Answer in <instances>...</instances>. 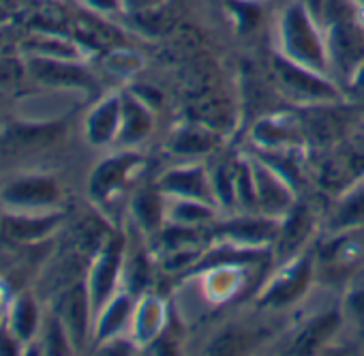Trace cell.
I'll use <instances>...</instances> for the list:
<instances>
[{
	"instance_id": "obj_1",
	"label": "cell",
	"mask_w": 364,
	"mask_h": 356,
	"mask_svg": "<svg viewBox=\"0 0 364 356\" xmlns=\"http://www.w3.org/2000/svg\"><path fill=\"white\" fill-rule=\"evenodd\" d=\"M281 35L289 58L313 69L323 67V48L315 33L313 20L302 3L287 7L281 20Z\"/></svg>"
},
{
	"instance_id": "obj_2",
	"label": "cell",
	"mask_w": 364,
	"mask_h": 356,
	"mask_svg": "<svg viewBox=\"0 0 364 356\" xmlns=\"http://www.w3.org/2000/svg\"><path fill=\"white\" fill-rule=\"evenodd\" d=\"M58 185L48 176H24L9 183L0 192V202L16 213H28L39 209H50L58 202Z\"/></svg>"
},
{
	"instance_id": "obj_3",
	"label": "cell",
	"mask_w": 364,
	"mask_h": 356,
	"mask_svg": "<svg viewBox=\"0 0 364 356\" xmlns=\"http://www.w3.org/2000/svg\"><path fill=\"white\" fill-rule=\"evenodd\" d=\"M90 307H92L90 294L82 283L71 286L67 292H63L58 296L56 318L60 320V324H63V328H65V333L73 345H82V341H84Z\"/></svg>"
},
{
	"instance_id": "obj_4",
	"label": "cell",
	"mask_w": 364,
	"mask_h": 356,
	"mask_svg": "<svg viewBox=\"0 0 364 356\" xmlns=\"http://www.w3.org/2000/svg\"><path fill=\"white\" fill-rule=\"evenodd\" d=\"M26 71H31V75L46 86H92L90 75L82 67L65 63L63 58L33 56L26 63Z\"/></svg>"
},
{
	"instance_id": "obj_5",
	"label": "cell",
	"mask_w": 364,
	"mask_h": 356,
	"mask_svg": "<svg viewBox=\"0 0 364 356\" xmlns=\"http://www.w3.org/2000/svg\"><path fill=\"white\" fill-rule=\"evenodd\" d=\"M328 48L332 61L345 71L364 58V35L351 20L347 18L334 20L330 26Z\"/></svg>"
},
{
	"instance_id": "obj_6",
	"label": "cell",
	"mask_w": 364,
	"mask_h": 356,
	"mask_svg": "<svg viewBox=\"0 0 364 356\" xmlns=\"http://www.w3.org/2000/svg\"><path fill=\"white\" fill-rule=\"evenodd\" d=\"M63 221L60 213L54 215H26V213H14L3 219V234L7 241L14 243H37L46 239L58 224Z\"/></svg>"
},
{
	"instance_id": "obj_7",
	"label": "cell",
	"mask_w": 364,
	"mask_h": 356,
	"mask_svg": "<svg viewBox=\"0 0 364 356\" xmlns=\"http://www.w3.org/2000/svg\"><path fill=\"white\" fill-rule=\"evenodd\" d=\"M118 266H120V245L118 243H109L95 260L92 268H90V281H88V294H90V305L97 311L105 298L109 296L116 275H118Z\"/></svg>"
},
{
	"instance_id": "obj_8",
	"label": "cell",
	"mask_w": 364,
	"mask_h": 356,
	"mask_svg": "<svg viewBox=\"0 0 364 356\" xmlns=\"http://www.w3.org/2000/svg\"><path fill=\"white\" fill-rule=\"evenodd\" d=\"M137 157L133 155H120V157H112L105 163H101L90 178V192L97 200H105L107 196H112V192H116L129 174V169L133 167Z\"/></svg>"
},
{
	"instance_id": "obj_9",
	"label": "cell",
	"mask_w": 364,
	"mask_h": 356,
	"mask_svg": "<svg viewBox=\"0 0 364 356\" xmlns=\"http://www.w3.org/2000/svg\"><path fill=\"white\" fill-rule=\"evenodd\" d=\"M7 328L11 330V335L20 343H26V341H31L37 335V328H39V307H37L33 294H20L11 303Z\"/></svg>"
},
{
	"instance_id": "obj_10",
	"label": "cell",
	"mask_w": 364,
	"mask_h": 356,
	"mask_svg": "<svg viewBox=\"0 0 364 356\" xmlns=\"http://www.w3.org/2000/svg\"><path fill=\"white\" fill-rule=\"evenodd\" d=\"M118 122H120V101L105 99L90 112L86 120V135L92 144H105L118 131Z\"/></svg>"
},
{
	"instance_id": "obj_11",
	"label": "cell",
	"mask_w": 364,
	"mask_h": 356,
	"mask_svg": "<svg viewBox=\"0 0 364 356\" xmlns=\"http://www.w3.org/2000/svg\"><path fill=\"white\" fill-rule=\"evenodd\" d=\"M274 71L281 78L283 86L289 88L291 93H296L298 97H313V99H317V97H332V93H330L332 88L330 86H326L319 80L311 78V73L294 69V65H289V63H285L281 58L274 61Z\"/></svg>"
},
{
	"instance_id": "obj_12",
	"label": "cell",
	"mask_w": 364,
	"mask_h": 356,
	"mask_svg": "<svg viewBox=\"0 0 364 356\" xmlns=\"http://www.w3.org/2000/svg\"><path fill=\"white\" fill-rule=\"evenodd\" d=\"M120 120H122V140H137L150 127L148 114L141 110V105H137L131 99L122 101V105H120Z\"/></svg>"
},
{
	"instance_id": "obj_13",
	"label": "cell",
	"mask_w": 364,
	"mask_h": 356,
	"mask_svg": "<svg viewBox=\"0 0 364 356\" xmlns=\"http://www.w3.org/2000/svg\"><path fill=\"white\" fill-rule=\"evenodd\" d=\"M58 127H54V125H46V127H35V125H20V127H16L14 129V142L16 144H20V146H31V148H35V146H43V144H50V142H54L56 140V135H58Z\"/></svg>"
},
{
	"instance_id": "obj_14",
	"label": "cell",
	"mask_w": 364,
	"mask_h": 356,
	"mask_svg": "<svg viewBox=\"0 0 364 356\" xmlns=\"http://www.w3.org/2000/svg\"><path fill=\"white\" fill-rule=\"evenodd\" d=\"M127 311H129V300H127L124 296L116 298V300L105 309V313H103V318H101V322H99V339H103V337L116 333V328L122 324Z\"/></svg>"
},
{
	"instance_id": "obj_15",
	"label": "cell",
	"mask_w": 364,
	"mask_h": 356,
	"mask_svg": "<svg viewBox=\"0 0 364 356\" xmlns=\"http://www.w3.org/2000/svg\"><path fill=\"white\" fill-rule=\"evenodd\" d=\"M336 322V318H321V320H317L315 324H311L309 326V330L300 337V341H298V350L300 352H306V350H311V347H315L317 343H319V339L321 337H326V333H330V326Z\"/></svg>"
},
{
	"instance_id": "obj_16",
	"label": "cell",
	"mask_w": 364,
	"mask_h": 356,
	"mask_svg": "<svg viewBox=\"0 0 364 356\" xmlns=\"http://www.w3.org/2000/svg\"><path fill=\"white\" fill-rule=\"evenodd\" d=\"M358 221H364V198H362V202L349 200V204L343 206V211L338 215V224L341 226H345V224H358Z\"/></svg>"
},
{
	"instance_id": "obj_17",
	"label": "cell",
	"mask_w": 364,
	"mask_h": 356,
	"mask_svg": "<svg viewBox=\"0 0 364 356\" xmlns=\"http://www.w3.org/2000/svg\"><path fill=\"white\" fill-rule=\"evenodd\" d=\"M22 75V69H18L11 61L0 63V86H14Z\"/></svg>"
},
{
	"instance_id": "obj_18",
	"label": "cell",
	"mask_w": 364,
	"mask_h": 356,
	"mask_svg": "<svg viewBox=\"0 0 364 356\" xmlns=\"http://www.w3.org/2000/svg\"><path fill=\"white\" fill-rule=\"evenodd\" d=\"M351 303H353L355 311L364 313V286H362L358 292H353V294H351Z\"/></svg>"
},
{
	"instance_id": "obj_19",
	"label": "cell",
	"mask_w": 364,
	"mask_h": 356,
	"mask_svg": "<svg viewBox=\"0 0 364 356\" xmlns=\"http://www.w3.org/2000/svg\"><path fill=\"white\" fill-rule=\"evenodd\" d=\"M88 5L97 7V9H103V11H109L116 7V0H88Z\"/></svg>"
},
{
	"instance_id": "obj_20",
	"label": "cell",
	"mask_w": 364,
	"mask_h": 356,
	"mask_svg": "<svg viewBox=\"0 0 364 356\" xmlns=\"http://www.w3.org/2000/svg\"><path fill=\"white\" fill-rule=\"evenodd\" d=\"M358 3H364V0H358Z\"/></svg>"
}]
</instances>
